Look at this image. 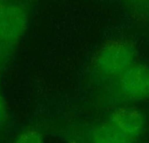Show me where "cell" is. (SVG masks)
Returning <instances> with one entry per match:
<instances>
[{"label":"cell","instance_id":"7a4b0ae2","mask_svg":"<svg viewBox=\"0 0 149 143\" xmlns=\"http://www.w3.org/2000/svg\"><path fill=\"white\" fill-rule=\"evenodd\" d=\"M29 24V15L23 7L9 0H0V55L16 47Z\"/></svg>","mask_w":149,"mask_h":143},{"label":"cell","instance_id":"3957f363","mask_svg":"<svg viewBox=\"0 0 149 143\" xmlns=\"http://www.w3.org/2000/svg\"><path fill=\"white\" fill-rule=\"evenodd\" d=\"M118 88L123 97L130 101L149 98V67L134 63L118 77Z\"/></svg>","mask_w":149,"mask_h":143},{"label":"cell","instance_id":"5b68a950","mask_svg":"<svg viewBox=\"0 0 149 143\" xmlns=\"http://www.w3.org/2000/svg\"><path fill=\"white\" fill-rule=\"evenodd\" d=\"M91 137L93 143H132L133 141L109 121L96 125Z\"/></svg>","mask_w":149,"mask_h":143},{"label":"cell","instance_id":"8992f818","mask_svg":"<svg viewBox=\"0 0 149 143\" xmlns=\"http://www.w3.org/2000/svg\"><path fill=\"white\" fill-rule=\"evenodd\" d=\"M14 143H44V139L37 130L29 128L20 133Z\"/></svg>","mask_w":149,"mask_h":143},{"label":"cell","instance_id":"277c9868","mask_svg":"<svg viewBox=\"0 0 149 143\" xmlns=\"http://www.w3.org/2000/svg\"><path fill=\"white\" fill-rule=\"evenodd\" d=\"M109 122L133 140L142 134L146 125L143 114L132 107L115 109L110 115Z\"/></svg>","mask_w":149,"mask_h":143},{"label":"cell","instance_id":"6da1fadb","mask_svg":"<svg viewBox=\"0 0 149 143\" xmlns=\"http://www.w3.org/2000/svg\"><path fill=\"white\" fill-rule=\"evenodd\" d=\"M136 50L125 39H110L99 48L93 60L96 72L107 77H118L135 63Z\"/></svg>","mask_w":149,"mask_h":143},{"label":"cell","instance_id":"52a82bcc","mask_svg":"<svg viewBox=\"0 0 149 143\" xmlns=\"http://www.w3.org/2000/svg\"><path fill=\"white\" fill-rule=\"evenodd\" d=\"M7 115V105L4 98L0 93V125L5 121Z\"/></svg>","mask_w":149,"mask_h":143}]
</instances>
